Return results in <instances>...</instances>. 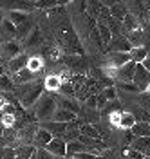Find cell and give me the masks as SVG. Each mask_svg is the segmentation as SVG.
Instances as JSON below:
<instances>
[{
  "mask_svg": "<svg viewBox=\"0 0 150 159\" xmlns=\"http://www.w3.org/2000/svg\"><path fill=\"white\" fill-rule=\"evenodd\" d=\"M85 152H89V148L81 143L80 139H76V141H72V143H67V157H74V156L85 154Z\"/></svg>",
  "mask_w": 150,
  "mask_h": 159,
  "instance_id": "19",
  "label": "cell"
},
{
  "mask_svg": "<svg viewBox=\"0 0 150 159\" xmlns=\"http://www.w3.org/2000/svg\"><path fill=\"white\" fill-rule=\"evenodd\" d=\"M143 67H145V69H147V70L150 72V56H148L147 60H145V63H143Z\"/></svg>",
  "mask_w": 150,
  "mask_h": 159,
  "instance_id": "37",
  "label": "cell"
},
{
  "mask_svg": "<svg viewBox=\"0 0 150 159\" xmlns=\"http://www.w3.org/2000/svg\"><path fill=\"white\" fill-rule=\"evenodd\" d=\"M138 121H136V116L132 114V112H121V121H120V129L123 130H132L134 129V125H136Z\"/></svg>",
  "mask_w": 150,
  "mask_h": 159,
  "instance_id": "21",
  "label": "cell"
},
{
  "mask_svg": "<svg viewBox=\"0 0 150 159\" xmlns=\"http://www.w3.org/2000/svg\"><path fill=\"white\" fill-rule=\"evenodd\" d=\"M52 136H51V132H47V130L45 129H38V132H36V138H34V143H33V145H34V147H36V148L40 150V148H47V145H49L51 141H52Z\"/></svg>",
  "mask_w": 150,
  "mask_h": 159,
  "instance_id": "15",
  "label": "cell"
},
{
  "mask_svg": "<svg viewBox=\"0 0 150 159\" xmlns=\"http://www.w3.org/2000/svg\"><path fill=\"white\" fill-rule=\"evenodd\" d=\"M38 129H40V127H36V125H25L24 129H20L16 132V134H18V141H22V145H33ZM33 147H34V145H33Z\"/></svg>",
  "mask_w": 150,
  "mask_h": 159,
  "instance_id": "7",
  "label": "cell"
},
{
  "mask_svg": "<svg viewBox=\"0 0 150 159\" xmlns=\"http://www.w3.org/2000/svg\"><path fill=\"white\" fill-rule=\"evenodd\" d=\"M2 54H4V58H7V61H9V60H13V58H16V56H20V54H22L20 42L13 40V42L4 43V45H2Z\"/></svg>",
  "mask_w": 150,
  "mask_h": 159,
  "instance_id": "10",
  "label": "cell"
},
{
  "mask_svg": "<svg viewBox=\"0 0 150 159\" xmlns=\"http://www.w3.org/2000/svg\"><path fill=\"white\" fill-rule=\"evenodd\" d=\"M127 38H129L132 49H136V47H145V40L147 38H145V33L141 29H136V31H132V33H129Z\"/></svg>",
  "mask_w": 150,
  "mask_h": 159,
  "instance_id": "17",
  "label": "cell"
},
{
  "mask_svg": "<svg viewBox=\"0 0 150 159\" xmlns=\"http://www.w3.org/2000/svg\"><path fill=\"white\" fill-rule=\"evenodd\" d=\"M118 85H120V89L127 90V92H136V94H139V92H141L139 87H138V85H134V83H118Z\"/></svg>",
  "mask_w": 150,
  "mask_h": 159,
  "instance_id": "32",
  "label": "cell"
},
{
  "mask_svg": "<svg viewBox=\"0 0 150 159\" xmlns=\"http://www.w3.org/2000/svg\"><path fill=\"white\" fill-rule=\"evenodd\" d=\"M101 94L107 98V101H116L118 99V94H116V89L114 87H105V89L101 90Z\"/></svg>",
  "mask_w": 150,
  "mask_h": 159,
  "instance_id": "30",
  "label": "cell"
},
{
  "mask_svg": "<svg viewBox=\"0 0 150 159\" xmlns=\"http://www.w3.org/2000/svg\"><path fill=\"white\" fill-rule=\"evenodd\" d=\"M61 76L60 74H49L43 80V87H45V92H58L61 89Z\"/></svg>",
  "mask_w": 150,
  "mask_h": 159,
  "instance_id": "13",
  "label": "cell"
},
{
  "mask_svg": "<svg viewBox=\"0 0 150 159\" xmlns=\"http://www.w3.org/2000/svg\"><path fill=\"white\" fill-rule=\"evenodd\" d=\"M129 61H132L130 52H107V56H105V69L118 70L123 65H127Z\"/></svg>",
  "mask_w": 150,
  "mask_h": 159,
  "instance_id": "3",
  "label": "cell"
},
{
  "mask_svg": "<svg viewBox=\"0 0 150 159\" xmlns=\"http://www.w3.org/2000/svg\"><path fill=\"white\" fill-rule=\"evenodd\" d=\"M43 67V60L42 56H29V61H27V69L33 72V74H38Z\"/></svg>",
  "mask_w": 150,
  "mask_h": 159,
  "instance_id": "24",
  "label": "cell"
},
{
  "mask_svg": "<svg viewBox=\"0 0 150 159\" xmlns=\"http://www.w3.org/2000/svg\"><path fill=\"white\" fill-rule=\"evenodd\" d=\"M145 159H150V156H148V157H145Z\"/></svg>",
  "mask_w": 150,
  "mask_h": 159,
  "instance_id": "43",
  "label": "cell"
},
{
  "mask_svg": "<svg viewBox=\"0 0 150 159\" xmlns=\"http://www.w3.org/2000/svg\"><path fill=\"white\" fill-rule=\"evenodd\" d=\"M123 157L125 159H145V156H143L141 152H138V150H134V148H127L125 154H123Z\"/></svg>",
  "mask_w": 150,
  "mask_h": 159,
  "instance_id": "31",
  "label": "cell"
},
{
  "mask_svg": "<svg viewBox=\"0 0 150 159\" xmlns=\"http://www.w3.org/2000/svg\"><path fill=\"white\" fill-rule=\"evenodd\" d=\"M123 27L127 31V34L132 33V31H136V29H139V27H138V22H136V16H134V15H129L127 18L123 20Z\"/></svg>",
  "mask_w": 150,
  "mask_h": 159,
  "instance_id": "28",
  "label": "cell"
},
{
  "mask_svg": "<svg viewBox=\"0 0 150 159\" xmlns=\"http://www.w3.org/2000/svg\"><path fill=\"white\" fill-rule=\"evenodd\" d=\"M107 51L109 52H130L132 51V45H130V42L127 36H114V38L110 40V43L107 45Z\"/></svg>",
  "mask_w": 150,
  "mask_h": 159,
  "instance_id": "6",
  "label": "cell"
},
{
  "mask_svg": "<svg viewBox=\"0 0 150 159\" xmlns=\"http://www.w3.org/2000/svg\"><path fill=\"white\" fill-rule=\"evenodd\" d=\"M27 61H29V56L20 54V56H16V58H13L7 61V70H9L11 74H16V72H20L22 69L27 67Z\"/></svg>",
  "mask_w": 150,
  "mask_h": 159,
  "instance_id": "11",
  "label": "cell"
},
{
  "mask_svg": "<svg viewBox=\"0 0 150 159\" xmlns=\"http://www.w3.org/2000/svg\"><path fill=\"white\" fill-rule=\"evenodd\" d=\"M2 56H4V54H2V49H0V60H2Z\"/></svg>",
  "mask_w": 150,
  "mask_h": 159,
  "instance_id": "40",
  "label": "cell"
},
{
  "mask_svg": "<svg viewBox=\"0 0 150 159\" xmlns=\"http://www.w3.org/2000/svg\"><path fill=\"white\" fill-rule=\"evenodd\" d=\"M58 101V109L61 110H69V112H72V114H78L80 112V101L76 98H69V96H61L56 99Z\"/></svg>",
  "mask_w": 150,
  "mask_h": 159,
  "instance_id": "9",
  "label": "cell"
},
{
  "mask_svg": "<svg viewBox=\"0 0 150 159\" xmlns=\"http://www.w3.org/2000/svg\"><path fill=\"white\" fill-rule=\"evenodd\" d=\"M120 121H121V112H114V114L109 116L110 127H118V129H120Z\"/></svg>",
  "mask_w": 150,
  "mask_h": 159,
  "instance_id": "33",
  "label": "cell"
},
{
  "mask_svg": "<svg viewBox=\"0 0 150 159\" xmlns=\"http://www.w3.org/2000/svg\"><path fill=\"white\" fill-rule=\"evenodd\" d=\"M60 54H61V52L58 49H51V58H52V60H58V58H60Z\"/></svg>",
  "mask_w": 150,
  "mask_h": 159,
  "instance_id": "36",
  "label": "cell"
},
{
  "mask_svg": "<svg viewBox=\"0 0 150 159\" xmlns=\"http://www.w3.org/2000/svg\"><path fill=\"white\" fill-rule=\"evenodd\" d=\"M130 13H129V9H127V4L125 2H116L112 7H110V16L114 20H118V22H121L123 24V20L129 16Z\"/></svg>",
  "mask_w": 150,
  "mask_h": 159,
  "instance_id": "14",
  "label": "cell"
},
{
  "mask_svg": "<svg viewBox=\"0 0 150 159\" xmlns=\"http://www.w3.org/2000/svg\"><path fill=\"white\" fill-rule=\"evenodd\" d=\"M11 90H15V83H13L11 76H7V74L0 76V92H11Z\"/></svg>",
  "mask_w": 150,
  "mask_h": 159,
  "instance_id": "26",
  "label": "cell"
},
{
  "mask_svg": "<svg viewBox=\"0 0 150 159\" xmlns=\"http://www.w3.org/2000/svg\"><path fill=\"white\" fill-rule=\"evenodd\" d=\"M132 83H134V85H138L141 92H147V90H148V87H150V72L143 67V63H138Z\"/></svg>",
  "mask_w": 150,
  "mask_h": 159,
  "instance_id": "4",
  "label": "cell"
},
{
  "mask_svg": "<svg viewBox=\"0 0 150 159\" xmlns=\"http://www.w3.org/2000/svg\"><path fill=\"white\" fill-rule=\"evenodd\" d=\"M147 92H148V94H150V87H148V90H147Z\"/></svg>",
  "mask_w": 150,
  "mask_h": 159,
  "instance_id": "41",
  "label": "cell"
},
{
  "mask_svg": "<svg viewBox=\"0 0 150 159\" xmlns=\"http://www.w3.org/2000/svg\"><path fill=\"white\" fill-rule=\"evenodd\" d=\"M105 110H107V114H109V116H110V114H114V112H118V110H120V101H118V99H116V101H112Z\"/></svg>",
  "mask_w": 150,
  "mask_h": 159,
  "instance_id": "34",
  "label": "cell"
},
{
  "mask_svg": "<svg viewBox=\"0 0 150 159\" xmlns=\"http://www.w3.org/2000/svg\"><path fill=\"white\" fill-rule=\"evenodd\" d=\"M67 61V65H69L70 69H78V67H87V63H85V58L83 56H70V58L65 60Z\"/></svg>",
  "mask_w": 150,
  "mask_h": 159,
  "instance_id": "27",
  "label": "cell"
},
{
  "mask_svg": "<svg viewBox=\"0 0 150 159\" xmlns=\"http://www.w3.org/2000/svg\"><path fill=\"white\" fill-rule=\"evenodd\" d=\"M132 138H150V123L148 121H138L134 129L130 130Z\"/></svg>",
  "mask_w": 150,
  "mask_h": 159,
  "instance_id": "16",
  "label": "cell"
},
{
  "mask_svg": "<svg viewBox=\"0 0 150 159\" xmlns=\"http://www.w3.org/2000/svg\"><path fill=\"white\" fill-rule=\"evenodd\" d=\"M51 121H56V123H72V121H76V114H72L69 110L58 109L54 112V116H52Z\"/></svg>",
  "mask_w": 150,
  "mask_h": 159,
  "instance_id": "20",
  "label": "cell"
},
{
  "mask_svg": "<svg viewBox=\"0 0 150 159\" xmlns=\"http://www.w3.org/2000/svg\"><path fill=\"white\" fill-rule=\"evenodd\" d=\"M34 76L36 74H33L27 67L25 69H22L20 72H16V74H11V80H13V83L15 85H25V83H31V81H34Z\"/></svg>",
  "mask_w": 150,
  "mask_h": 159,
  "instance_id": "12",
  "label": "cell"
},
{
  "mask_svg": "<svg viewBox=\"0 0 150 159\" xmlns=\"http://www.w3.org/2000/svg\"><path fill=\"white\" fill-rule=\"evenodd\" d=\"M98 31H100V36H101V42H103V45L107 47V45L110 43V40L114 38L112 31H110L107 25H103V24H98Z\"/></svg>",
  "mask_w": 150,
  "mask_h": 159,
  "instance_id": "25",
  "label": "cell"
},
{
  "mask_svg": "<svg viewBox=\"0 0 150 159\" xmlns=\"http://www.w3.org/2000/svg\"><path fill=\"white\" fill-rule=\"evenodd\" d=\"M148 51H147V47H136V49L130 51V58H132V61L134 63H145V60L148 58Z\"/></svg>",
  "mask_w": 150,
  "mask_h": 159,
  "instance_id": "22",
  "label": "cell"
},
{
  "mask_svg": "<svg viewBox=\"0 0 150 159\" xmlns=\"http://www.w3.org/2000/svg\"><path fill=\"white\" fill-rule=\"evenodd\" d=\"M69 123H56V121H45L42 123V129H45L47 132H51L52 138H63L67 132Z\"/></svg>",
  "mask_w": 150,
  "mask_h": 159,
  "instance_id": "8",
  "label": "cell"
},
{
  "mask_svg": "<svg viewBox=\"0 0 150 159\" xmlns=\"http://www.w3.org/2000/svg\"><path fill=\"white\" fill-rule=\"evenodd\" d=\"M80 134L81 136H87V138H90V139H100V132H98V129H96L92 123H81Z\"/></svg>",
  "mask_w": 150,
  "mask_h": 159,
  "instance_id": "23",
  "label": "cell"
},
{
  "mask_svg": "<svg viewBox=\"0 0 150 159\" xmlns=\"http://www.w3.org/2000/svg\"><path fill=\"white\" fill-rule=\"evenodd\" d=\"M147 121H148V123H150V116H148V119H147Z\"/></svg>",
  "mask_w": 150,
  "mask_h": 159,
  "instance_id": "42",
  "label": "cell"
},
{
  "mask_svg": "<svg viewBox=\"0 0 150 159\" xmlns=\"http://www.w3.org/2000/svg\"><path fill=\"white\" fill-rule=\"evenodd\" d=\"M56 110H58V101H56V98L52 96V92H43L42 98L34 103L33 114H34L36 119H40V121L45 123V121L52 119V116H54Z\"/></svg>",
  "mask_w": 150,
  "mask_h": 159,
  "instance_id": "2",
  "label": "cell"
},
{
  "mask_svg": "<svg viewBox=\"0 0 150 159\" xmlns=\"http://www.w3.org/2000/svg\"><path fill=\"white\" fill-rule=\"evenodd\" d=\"M45 150H47L54 159L67 157V143H65L61 138H54L49 145H47V148H45Z\"/></svg>",
  "mask_w": 150,
  "mask_h": 159,
  "instance_id": "5",
  "label": "cell"
},
{
  "mask_svg": "<svg viewBox=\"0 0 150 159\" xmlns=\"http://www.w3.org/2000/svg\"><path fill=\"white\" fill-rule=\"evenodd\" d=\"M7 18L16 25V27H22L24 24H27L29 22V13H22V11H9L7 13Z\"/></svg>",
  "mask_w": 150,
  "mask_h": 159,
  "instance_id": "18",
  "label": "cell"
},
{
  "mask_svg": "<svg viewBox=\"0 0 150 159\" xmlns=\"http://www.w3.org/2000/svg\"><path fill=\"white\" fill-rule=\"evenodd\" d=\"M43 80H34L31 83H25V85H20L18 89H15V92L18 94V99H20L22 107L24 109H29V107H34V103L42 98L43 94Z\"/></svg>",
  "mask_w": 150,
  "mask_h": 159,
  "instance_id": "1",
  "label": "cell"
},
{
  "mask_svg": "<svg viewBox=\"0 0 150 159\" xmlns=\"http://www.w3.org/2000/svg\"><path fill=\"white\" fill-rule=\"evenodd\" d=\"M0 76H4V67L0 65Z\"/></svg>",
  "mask_w": 150,
  "mask_h": 159,
  "instance_id": "38",
  "label": "cell"
},
{
  "mask_svg": "<svg viewBox=\"0 0 150 159\" xmlns=\"http://www.w3.org/2000/svg\"><path fill=\"white\" fill-rule=\"evenodd\" d=\"M25 42H27V45H38V43L42 42V38H40V31L34 29V31H33V33L29 34V36H27V40H25Z\"/></svg>",
  "mask_w": 150,
  "mask_h": 159,
  "instance_id": "29",
  "label": "cell"
},
{
  "mask_svg": "<svg viewBox=\"0 0 150 159\" xmlns=\"http://www.w3.org/2000/svg\"><path fill=\"white\" fill-rule=\"evenodd\" d=\"M105 105H107V98L100 92V94H98V109H103Z\"/></svg>",
  "mask_w": 150,
  "mask_h": 159,
  "instance_id": "35",
  "label": "cell"
},
{
  "mask_svg": "<svg viewBox=\"0 0 150 159\" xmlns=\"http://www.w3.org/2000/svg\"><path fill=\"white\" fill-rule=\"evenodd\" d=\"M2 22H4V16L0 15V29H2Z\"/></svg>",
  "mask_w": 150,
  "mask_h": 159,
  "instance_id": "39",
  "label": "cell"
}]
</instances>
